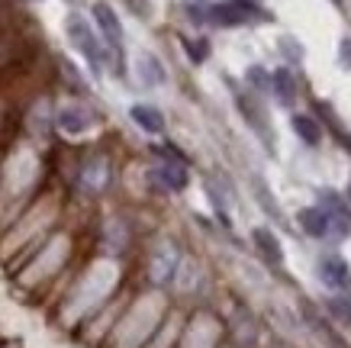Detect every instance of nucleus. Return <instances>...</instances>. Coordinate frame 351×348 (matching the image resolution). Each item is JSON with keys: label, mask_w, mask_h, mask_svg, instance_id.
Wrapping results in <instances>:
<instances>
[{"label": "nucleus", "mask_w": 351, "mask_h": 348, "mask_svg": "<svg viewBox=\"0 0 351 348\" xmlns=\"http://www.w3.org/2000/svg\"><path fill=\"white\" fill-rule=\"evenodd\" d=\"M319 277L322 284L332 287V290H348L351 287V268L345 258H339V255H326V258H319Z\"/></svg>", "instance_id": "7ed1b4c3"}, {"label": "nucleus", "mask_w": 351, "mask_h": 348, "mask_svg": "<svg viewBox=\"0 0 351 348\" xmlns=\"http://www.w3.org/2000/svg\"><path fill=\"white\" fill-rule=\"evenodd\" d=\"M206 20H213L216 26H239V23L248 20V13H245L242 7H235L232 0H229V3H210Z\"/></svg>", "instance_id": "6e6552de"}, {"label": "nucleus", "mask_w": 351, "mask_h": 348, "mask_svg": "<svg viewBox=\"0 0 351 348\" xmlns=\"http://www.w3.org/2000/svg\"><path fill=\"white\" fill-rule=\"evenodd\" d=\"M58 126L64 129V132H71V136H77V132H84L87 129V123H90V116L81 110V106H62L58 110Z\"/></svg>", "instance_id": "9b49d317"}, {"label": "nucleus", "mask_w": 351, "mask_h": 348, "mask_svg": "<svg viewBox=\"0 0 351 348\" xmlns=\"http://www.w3.org/2000/svg\"><path fill=\"white\" fill-rule=\"evenodd\" d=\"M319 207L332 216V222H335L339 235H348V232H351V210H348V203L341 200L335 190H322V194H319Z\"/></svg>", "instance_id": "20e7f679"}, {"label": "nucleus", "mask_w": 351, "mask_h": 348, "mask_svg": "<svg viewBox=\"0 0 351 348\" xmlns=\"http://www.w3.org/2000/svg\"><path fill=\"white\" fill-rule=\"evenodd\" d=\"M81 181H84V187H87V190H100V187H107V181H110V168H107V161H104V159H94V161H90V165L84 168Z\"/></svg>", "instance_id": "2eb2a0df"}, {"label": "nucleus", "mask_w": 351, "mask_h": 348, "mask_svg": "<svg viewBox=\"0 0 351 348\" xmlns=\"http://www.w3.org/2000/svg\"><path fill=\"white\" fill-rule=\"evenodd\" d=\"M138 78H142V84L149 87L165 84V68H161L155 55H138Z\"/></svg>", "instance_id": "ddd939ff"}, {"label": "nucleus", "mask_w": 351, "mask_h": 348, "mask_svg": "<svg viewBox=\"0 0 351 348\" xmlns=\"http://www.w3.org/2000/svg\"><path fill=\"white\" fill-rule=\"evenodd\" d=\"M129 116H132V123H136L138 129H145V132H161V129H165V116H161L155 106L136 104L129 110Z\"/></svg>", "instance_id": "9d476101"}, {"label": "nucleus", "mask_w": 351, "mask_h": 348, "mask_svg": "<svg viewBox=\"0 0 351 348\" xmlns=\"http://www.w3.org/2000/svg\"><path fill=\"white\" fill-rule=\"evenodd\" d=\"M271 91H274L280 106H293V100H297V94H300V84L287 68H277V71L271 74Z\"/></svg>", "instance_id": "39448f33"}, {"label": "nucleus", "mask_w": 351, "mask_h": 348, "mask_svg": "<svg viewBox=\"0 0 351 348\" xmlns=\"http://www.w3.org/2000/svg\"><path fill=\"white\" fill-rule=\"evenodd\" d=\"M206 43H187V52H191V58L193 62H203L206 58V49H203Z\"/></svg>", "instance_id": "6ab92c4d"}, {"label": "nucleus", "mask_w": 351, "mask_h": 348, "mask_svg": "<svg viewBox=\"0 0 351 348\" xmlns=\"http://www.w3.org/2000/svg\"><path fill=\"white\" fill-rule=\"evenodd\" d=\"M339 58H341V65H345V68H351V39H341Z\"/></svg>", "instance_id": "aec40b11"}, {"label": "nucleus", "mask_w": 351, "mask_h": 348, "mask_svg": "<svg viewBox=\"0 0 351 348\" xmlns=\"http://www.w3.org/2000/svg\"><path fill=\"white\" fill-rule=\"evenodd\" d=\"M290 129H293V136H300L306 146H319L322 142V126L306 113H297L290 119Z\"/></svg>", "instance_id": "1a4fd4ad"}, {"label": "nucleus", "mask_w": 351, "mask_h": 348, "mask_svg": "<svg viewBox=\"0 0 351 348\" xmlns=\"http://www.w3.org/2000/svg\"><path fill=\"white\" fill-rule=\"evenodd\" d=\"M329 310H332V316L339 319V323H348L351 326V300H345V297H332Z\"/></svg>", "instance_id": "dca6fc26"}, {"label": "nucleus", "mask_w": 351, "mask_h": 348, "mask_svg": "<svg viewBox=\"0 0 351 348\" xmlns=\"http://www.w3.org/2000/svg\"><path fill=\"white\" fill-rule=\"evenodd\" d=\"M335 3H341V0H335Z\"/></svg>", "instance_id": "4be33fe9"}, {"label": "nucleus", "mask_w": 351, "mask_h": 348, "mask_svg": "<svg viewBox=\"0 0 351 348\" xmlns=\"http://www.w3.org/2000/svg\"><path fill=\"white\" fill-rule=\"evenodd\" d=\"M155 178L168 190H184L187 187V165H184V161H158Z\"/></svg>", "instance_id": "0eeeda50"}, {"label": "nucleus", "mask_w": 351, "mask_h": 348, "mask_svg": "<svg viewBox=\"0 0 351 348\" xmlns=\"http://www.w3.org/2000/svg\"><path fill=\"white\" fill-rule=\"evenodd\" d=\"M255 245H258V252L265 255V262H271V264L284 262V248H280V242H277V235L271 229H255Z\"/></svg>", "instance_id": "f8f14e48"}, {"label": "nucleus", "mask_w": 351, "mask_h": 348, "mask_svg": "<svg viewBox=\"0 0 351 348\" xmlns=\"http://www.w3.org/2000/svg\"><path fill=\"white\" fill-rule=\"evenodd\" d=\"M248 81H252V87H258V91H271V71H265L261 65H252V68H248Z\"/></svg>", "instance_id": "f3484780"}, {"label": "nucleus", "mask_w": 351, "mask_h": 348, "mask_svg": "<svg viewBox=\"0 0 351 348\" xmlns=\"http://www.w3.org/2000/svg\"><path fill=\"white\" fill-rule=\"evenodd\" d=\"M184 7H187L193 23H203L206 20V10H210V0H184Z\"/></svg>", "instance_id": "a211bd4d"}, {"label": "nucleus", "mask_w": 351, "mask_h": 348, "mask_svg": "<svg viewBox=\"0 0 351 348\" xmlns=\"http://www.w3.org/2000/svg\"><path fill=\"white\" fill-rule=\"evenodd\" d=\"M174 268H178V255H174V248H161V252L155 255V264H152V277H155L158 284H165V281H171Z\"/></svg>", "instance_id": "4468645a"}, {"label": "nucleus", "mask_w": 351, "mask_h": 348, "mask_svg": "<svg viewBox=\"0 0 351 348\" xmlns=\"http://www.w3.org/2000/svg\"><path fill=\"white\" fill-rule=\"evenodd\" d=\"M68 36H71V43L77 45V52L84 55L94 68H100V65H104V49H100V43H97L94 30H90L81 16H68Z\"/></svg>", "instance_id": "f257e3e1"}, {"label": "nucleus", "mask_w": 351, "mask_h": 348, "mask_svg": "<svg viewBox=\"0 0 351 348\" xmlns=\"http://www.w3.org/2000/svg\"><path fill=\"white\" fill-rule=\"evenodd\" d=\"M94 20H97V26H100V32L107 36V43L119 52V43H123V26H119L117 13L110 10L107 3H94Z\"/></svg>", "instance_id": "423d86ee"}, {"label": "nucleus", "mask_w": 351, "mask_h": 348, "mask_svg": "<svg viewBox=\"0 0 351 348\" xmlns=\"http://www.w3.org/2000/svg\"><path fill=\"white\" fill-rule=\"evenodd\" d=\"M300 226H303V232L313 235V239H341L339 229H335V222H332V216L322 210V207H306V210L300 213Z\"/></svg>", "instance_id": "f03ea898"}, {"label": "nucleus", "mask_w": 351, "mask_h": 348, "mask_svg": "<svg viewBox=\"0 0 351 348\" xmlns=\"http://www.w3.org/2000/svg\"><path fill=\"white\" fill-rule=\"evenodd\" d=\"M348 197H351V187H348Z\"/></svg>", "instance_id": "412c9836"}]
</instances>
